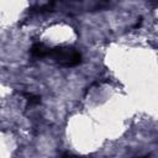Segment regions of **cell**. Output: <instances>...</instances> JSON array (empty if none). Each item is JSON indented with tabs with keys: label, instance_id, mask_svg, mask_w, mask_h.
<instances>
[{
	"label": "cell",
	"instance_id": "3957f363",
	"mask_svg": "<svg viewBox=\"0 0 158 158\" xmlns=\"http://www.w3.org/2000/svg\"><path fill=\"white\" fill-rule=\"evenodd\" d=\"M25 98H26L27 104H28L30 106L38 105V104L41 102V98L37 96V95H33V94H28V93H26V94H25Z\"/></svg>",
	"mask_w": 158,
	"mask_h": 158
},
{
	"label": "cell",
	"instance_id": "5b68a950",
	"mask_svg": "<svg viewBox=\"0 0 158 158\" xmlns=\"http://www.w3.org/2000/svg\"><path fill=\"white\" fill-rule=\"evenodd\" d=\"M136 158H148V157H136Z\"/></svg>",
	"mask_w": 158,
	"mask_h": 158
},
{
	"label": "cell",
	"instance_id": "7a4b0ae2",
	"mask_svg": "<svg viewBox=\"0 0 158 158\" xmlns=\"http://www.w3.org/2000/svg\"><path fill=\"white\" fill-rule=\"evenodd\" d=\"M48 51H49V48L47 46H44L41 42H37V43L32 44V47L30 49V53L35 58H43V57L48 56Z\"/></svg>",
	"mask_w": 158,
	"mask_h": 158
},
{
	"label": "cell",
	"instance_id": "277c9868",
	"mask_svg": "<svg viewBox=\"0 0 158 158\" xmlns=\"http://www.w3.org/2000/svg\"><path fill=\"white\" fill-rule=\"evenodd\" d=\"M62 158H81V157H79V156H75V154H72V153H63V156H62Z\"/></svg>",
	"mask_w": 158,
	"mask_h": 158
},
{
	"label": "cell",
	"instance_id": "6da1fadb",
	"mask_svg": "<svg viewBox=\"0 0 158 158\" xmlns=\"http://www.w3.org/2000/svg\"><path fill=\"white\" fill-rule=\"evenodd\" d=\"M63 67H75L81 62V54L72 47H53L49 48L48 56Z\"/></svg>",
	"mask_w": 158,
	"mask_h": 158
}]
</instances>
